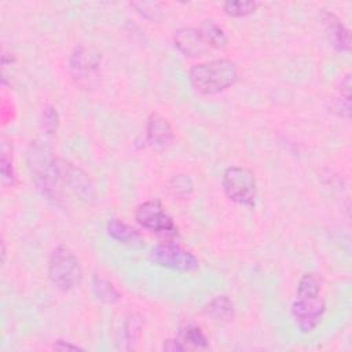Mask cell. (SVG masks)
I'll return each mask as SVG.
<instances>
[{"label":"cell","instance_id":"6da1fadb","mask_svg":"<svg viewBox=\"0 0 352 352\" xmlns=\"http://www.w3.org/2000/svg\"><path fill=\"white\" fill-rule=\"evenodd\" d=\"M26 164L38 191L47 199L58 201L63 183L62 160L55 157L48 133L40 135L30 142L26 151Z\"/></svg>","mask_w":352,"mask_h":352},{"label":"cell","instance_id":"7a4b0ae2","mask_svg":"<svg viewBox=\"0 0 352 352\" xmlns=\"http://www.w3.org/2000/svg\"><path fill=\"white\" fill-rule=\"evenodd\" d=\"M320 292V276L314 272L304 274L297 286L296 300L292 304V316L301 333H311L322 320L324 301Z\"/></svg>","mask_w":352,"mask_h":352},{"label":"cell","instance_id":"3957f363","mask_svg":"<svg viewBox=\"0 0 352 352\" xmlns=\"http://www.w3.org/2000/svg\"><path fill=\"white\" fill-rule=\"evenodd\" d=\"M191 87L204 95H214L232 87L238 80V70L228 59H213L194 65L188 72Z\"/></svg>","mask_w":352,"mask_h":352},{"label":"cell","instance_id":"277c9868","mask_svg":"<svg viewBox=\"0 0 352 352\" xmlns=\"http://www.w3.org/2000/svg\"><path fill=\"white\" fill-rule=\"evenodd\" d=\"M48 278L62 292L73 290L81 283L82 268L69 246L59 245L52 250L48 260Z\"/></svg>","mask_w":352,"mask_h":352},{"label":"cell","instance_id":"5b68a950","mask_svg":"<svg viewBox=\"0 0 352 352\" xmlns=\"http://www.w3.org/2000/svg\"><path fill=\"white\" fill-rule=\"evenodd\" d=\"M221 186L226 195L243 206H253L257 194L256 177L246 166H230L224 170Z\"/></svg>","mask_w":352,"mask_h":352},{"label":"cell","instance_id":"8992f818","mask_svg":"<svg viewBox=\"0 0 352 352\" xmlns=\"http://www.w3.org/2000/svg\"><path fill=\"white\" fill-rule=\"evenodd\" d=\"M150 260L160 267L175 271H194L198 268L197 257L176 242H161L150 250Z\"/></svg>","mask_w":352,"mask_h":352},{"label":"cell","instance_id":"52a82bcc","mask_svg":"<svg viewBox=\"0 0 352 352\" xmlns=\"http://www.w3.org/2000/svg\"><path fill=\"white\" fill-rule=\"evenodd\" d=\"M135 220L146 230L158 234H176V226L172 217L165 212L160 201L151 199L140 204L135 212Z\"/></svg>","mask_w":352,"mask_h":352},{"label":"cell","instance_id":"ba28073f","mask_svg":"<svg viewBox=\"0 0 352 352\" xmlns=\"http://www.w3.org/2000/svg\"><path fill=\"white\" fill-rule=\"evenodd\" d=\"M100 66V54L85 45H78L74 48L69 58V72L72 77L82 84L88 82L96 76Z\"/></svg>","mask_w":352,"mask_h":352},{"label":"cell","instance_id":"9c48e42d","mask_svg":"<svg viewBox=\"0 0 352 352\" xmlns=\"http://www.w3.org/2000/svg\"><path fill=\"white\" fill-rule=\"evenodd\" d=\"M62 173L63 182L76 192V195L80 197V199H84L87 202L95 199L94 184L84 170L74 166L73 164L62 161Z\"/></svg>","mask_w":352,"mask_h":352},{"label":"cell","instance_id":"30bf717a","mask_svg":"<svg viewBox=\"0 0 352 352\" xmlns=\"http://www.w3.org/2000/svg\"><path fill=\"white\" fill-rule=\"evenodd\" d=\"M173 44L184 56L191 58L205 54L209 48L201 32L194 28L177 29L173 34Z\"/></svg>","mask_w":352,"mask_h":352},{"label":"cell","instance_id":"8fae6325","mask_svg":"<svg viewBox=\"0 0 352 352\" xmlns=\"http://www.w3.org/2000/svg\"><path fill=\"white\" fill-rule=\"evenodd\" d=\"M173 129L170 124L158 113H151L146 125V140L155 148H165L173 142Z\"/></svg>","mask_w":352,"mask_h":352},{"label":"cell","instance_id":"7c38bea8","mask_svg":"<svg viewBox=\"0 0 352 352\" xmlns=\"http://www.w3.org/2000/svg\"><path fill=\"white\" fill-rule=\"evenodd\" d=\"M323 22L326 25L331 45L337 51H348L351 47V34L344 23L333 12L329 11L323 12Z\"/></svg>","mask_w":352,"mask_h":352},{"label":"cell","instance_id":"4fadbf2b","mask_svg":"<svg viewBox=\"0 0 352 352\" xmlns=\"http://www.w3.org/2000/svg\"><path fill=\"white\" fill-rule=\"evenodd\" d=\"M107 235L120 243H135L140 239L138 231L120 219H110L106 224Z\"/></svg>","mask_w":352,"mask_h":352},{"label":"cell","instance_id":"5bb4252c","mask_svg":"<svg viewBox=\"0 0 352 352\" xmlns=\"http://www.w3.org/2000/svg\"><path fill=\"white\" fill-rule=\"evenodd\" d=\"M198 30L201 32V34H202L205 43L208 44V47H210V48L221 50L228 43L224 30L219 25H216L213 21H204L199 25Z\"/></svg>","mask_w":352,"mask_h":352},{"label":"cell","instance_id":"9a60e30c","mask_svg":"<svg viewBox=\"0 0 352 352\" xmlns=\"http://www.w3.org/2000/svg\"><path fill=\"white\" fill-rule=\"evenodd\" d=\"M205 314L214 320H230L234 316V305L227 296H217L208 302Z\"/></svg>","mask_w":352,"mask_h":352},{"label":"cell","instance_id":"2e32d148","mask_svg":"<svg viewBox=\"0 0 352 352\" xmlns=\"http://www.w3.org/2000/svg\"><path fill=\"white\" fill-rule=\"evenodd\" d=\"M92 290L95 297L104 304H114L121 298L120 292L107 279L95 275L92 278Z\"/></svg>","mask_w":352,"mask_h":352},{"label":"cell","instance_id":"e0dca14e","mask_svg":"<svg viewBox=\"0 0 352 352\" xmlns=\"http://www.w3.org/2000/svg\"><path fill=\"white\" fill-rule=\"evenodd\" d=\"M179 341L183 344L184 349H204L208 348V338L202 333L199 327L195 326H186L179 330L177 336Z\"/></svg>","mask_w":352,"mask_h":352},{"label":"cell","instance_id":"ac0fdd59","mask_svg":"<svg viewBox=\"0 0 352 352\" xmlns=\"http://www.w3.org/2000/svg\"><path fill=\"white\" fill-rule=\"evenodd\" d=\"M143 327V320L138 315H129L122 327V337L125 342V349H133L135 344L140 338Z\"/></svg>","mask_w":352,"mask_h":352},{"label":"cell","instance_id":"d6986e66","mask_svg":"<svg viewBox=\"0 0 352 352\" xmlns=\"http://www.w3.org/2000/svg\"><path fill=\"white\" fill-rule=\"evenodd\" d=\"M0 169L3 183L12 186L15 183V170L12 162V147L7 143H1V155H0Z\"/></svg>","mask_w":352,"mask_h":352},{"label":"cell","instance_id":"ffe728a7","mask_svg":"<svg viewBox=\"0 0 352 352\" xmlns=\"http://www.w3.org/2000/svg\"><path fill=\"white\" fill-rule=\"evenodd\" d=\"M258 7V3L256 1H242V0H235V1H226L223 4V10L228 16L232 18H242L253 14Z\"/></svg>","mask_w":352,"mask_h":352},{"label":"cell","instance_id":"44dd1931","mask_svg":"<svg viewBox=\"0 0 352 352\" xmlns=\"http://www.w3.org/2000/svg\"><path fill=\"white\" fill-rule=\"evenodd\" d=\"M169 191L173 197L177 198H187L192 192V182L186 175H176L169 180Z\"/></svg>","mask_w":352,"mask_h":352},{"label":"cell","instance_id":"7402d4cb","mask_svg":"<svg viewBox=\"0 0 352 352\" xmlns=\"http://www.w3.org/2000/svg\"><path fill=\"white\" fill-rule=\"evenodd\" d=\"M41 124L44 128V133H54L58 128L59 124V116L56 113V109L54 106H47L43 111V118H41Z\"/></svg>","mask_w":352,"mask_h":352},{"label":"cell","instance_id":"603a6c76","mask_svg":"<svg viewBox=\"0 0 352 352\" xmlns=\"http://www.w3.org/2000/svg\"><path fill=\"white\" fill-rule=\"evenodd\" d=\"M162 349L164 351H169V352H182V351H186L183 344L179 341V338H169L164 342L162 345Z\"/></svg>","mask_w":352,"mask_h":352},{"label":"cell","instance_id":"cb8c5ba5","mask_svg":"<svg viewBox=\"0 0 352 352\" xmlns=\"http://www.w3.org/2000/svg\"><path fill=\"white\" fill-rule=\"evenodd\" d=\"M54 348H55V349H62V351H65V349H73V351L80 349V346L73 345V344H69V342H63V341H58L56 344H54Z\"/></svg>","mask_w":352,"mask_h":352}]
</instances>
